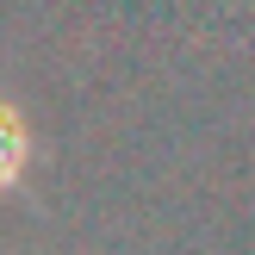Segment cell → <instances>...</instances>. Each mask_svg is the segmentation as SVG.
Listing matches in <instances>:
<instances>
[{
  "label": "cell",
  "mask_w": 255,
  "mask_h": 255,
  "mask_svg": "<svg viewBox=\"0 0 255 255\" xmlns=\"http://www.w3.org/2000/svg\"><path fill=\"white\" fill-rule=\"evenodd\" d=\"M25 162H31V125L0 94V193H12V187L25 181Z\"/></svg>",
  "instance_id": "1"
}]
</instances>
